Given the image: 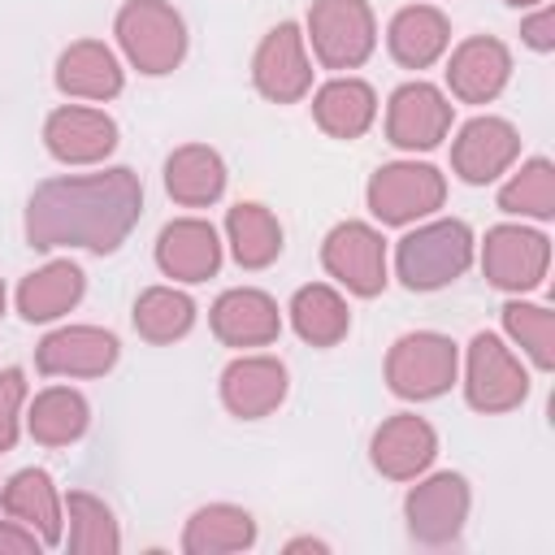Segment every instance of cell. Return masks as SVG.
Returning a JSON list of instances; mask_svg holds the SVG:
<instances>
[{"instance_id": "obj_3", "label": "cell", "mask_w": 555, "mask_h": 555, "mask_svg": "<svg viewBox=\"0 0 555 555\" xmlns=\"http://www.w3.org/2000/svg\"><path fill=\"white\" fill-rule=\"evenodd\" d=\"M330 264H334L343 278H351L356 291H377V282H382V251H377L373 234H364L360 225H347V230L334 234V243H330Z\"/></svg>"}, {"instance_id": "obj_17", "label": "cell", "mask_w": 555, "mask_h": 555, "mask_svg": "<svg viewBox=\"0 0 555 555\" xmlns=\"http://www.w3.org/2000/svg\"><path fill=\"white\" fill-rule=\"evenodd\" d=\"M9 507L22 516H39L48 538H56V520H52V499H48V477L43 473H22L9 490Z\"/></svg>"}, {"instance_id": "obj_13", "label": "cell", "mask_w": 555, "mask_h": 555, "mask_svg": "<svg viewBox=\"0 0 555 555\" xmlns=\"http://www.w3.org/2000/svg\"><path fill=\"white\" fill-rule=\"evenodd\" d=\"M321 117L334 126V130H343V134H356L364 121H369V91L364 87H356V82H338V87H330L325 95H321Z\"/></svg>"}, {"instance_id": "obj_2", "label": "cell", "mask_w": 555, "mask_h": 555, "mask_svg": "<svg viewBox=\"0 0 555 555\" xmlns=\"http://www.w3.org/2000/svg\"><path fill=\"white\" fill-rule=\"evenodd\" d=\"M438 199V182L434 169H386L373 182V208L386 221H399L408 212H425V204Z\"/></svg>"}, {"instance_id": "obj_1", "label": "cell", "mask_w": 555, "mask_h": 555, "mask_svg": "<svg viewBox=\"0 0 555 555\" xmlns=\"http://www.w3.org/2000/svg\"><path fill=\"white\" fill-rule=\"evenodd\" d=\"M464 260H468V234L455 221L403 238V251H399V264H403L408 286H438L451 273H460Z\"/></svg>"}, {"instance_id": "obj_5", "label": "cell", "mask_w": 555, "mask_h": 555, "mask_svg": "<svg viewBox=\"0 0 555 555\" xmlns=\"http://www.w3.org/2000/svg\"><path fill=\"white\" fill-rule=\"evenodd\" d=\"M82 291V273L74 264H52L48 273L30 278L26 291H22V308L30 321H43V317H56L65 304H74Z\"/></svg>"}, {"instance_id": "obj_6", "label": "cell", "mask_w": 555, "mask_h": 555, "mask_svg": "<svg viewBox=\"0 0 555 555\" xmlns=\"http://www.w3.org/2000/svg\"><path fill=\"white\" fill-rule=\"evenodd\" d=\"M403 360H412V369H395V377H399L395 386L403 395H429V390H438L447 382V369H451L447 343H438V338H412V343H403Z\"/></svg>"}, {"instance_id": "obj_20", "label": "cell", "mask_w": 555, "mask_h": 555, "mask_svg": "<svg viewBox=\"0 0 555 555\" xmlns=\"http://www.w3.org/2000/svg\"><path fill=\"white\" fill-rule=\"evenodd\" d=\"M4 546H35L30 538H22V533H13V529H0V551Z\"/></svg>"}, {"instance_id": "obj_18", "label": "cell", "mask_w": 555, "mask_h": 555, "mask_svg": "<svg viewBox=\"0 0 555 555\" xmlns=\"http://www.w3.org/2000/svg\"><path fill=\"white\" fill-rule=\"evenodd\" d=\"M82 429V403L74 395H48L35 416V434L43 438H69Z\"/></svg>"}, {"instance_id": "obj_19", "label": "cell", "mask_w": 555, "mask_h": 555, "mask_svg": "<svg viewBox=\"0 0 555 555\" xmlns=\"http://www.w3.org/2000/svg\"><path fill=\"white\" fill-rule=\"evenodd\" d=\"M17 395H22V377L9 369L0 377V447L13 442V403H17Z\"/></svg>"}, {"instance_id": "obj_15", "label": "cell", "mask_w": 555, "mask_h": 555, "mask_svg": "<svg viewBox=\"0 0 555 555\" xmlns=\"http://www.w3.org/2000/svg\"><path fill=\"white\" fill-rule=\"evenodd\" d=\"M65 87H87V91H113L117 87V69L108 61V52H95V48H78L74 56H65V74H61Z\"/></svg>"}, {"instance_id": "obj_12", "label": "cell", "mask_w": 555, "mask_h": 555, "mask_svg": "<svg viewBox=\"0 0 555 555\" xmlns=\"http://www.w3.org/2000/svg\"><path fill=\"white\" fill-rule=\"evenodd\" d=\"M438 43H442V26H438V17L434 13H403L399 17V26H395V52L403 56V61H429L434 52H438Z\"/></svg>"}, {"instance_id": "obj_7", "label": "cell", "mask_w": 555, "mask_h": 555, "mask_svg": "<svg viewBox=\"0 0 555 555\" xmlns=\"http://www.w3.org/2000/svg\"><path fill=\"white\" fill-rule=\"evenodd\" d=\"M438 126H442V108L429 87L399 91V100H395V139L399 143H434Z\"/></svg>"}, {"instance_id": "obj_16", "label": "cell", "mask_w": 555, "mask_h": 555, "mask_svg": "<svg viewBox=\"0 0 555 555\" xmlns=\"http://www.w3.org/2000/svg\"><path fill=\"white\" fill-rule=\"evenodd\" d=\"M139 325H143L147 334H156V338L182 334V330L191 325V304H186L182 295H165V291H156V295L143 299V308H139Z\"/></svg>"}, {"instance_id": "obj_9", "label": "cell", "mask_w": 555, "mask_h": 555, "mask_svg": "<svg viewBox=\"0 0 555 555\" xmlns=\"http://www.w3.org/2000/svg\"><path fill=\"white\" fill-rule=\"evenodd\" d=\"M425 460H429V429L425 425L399 421L377 438V464H386L395 473H403L412 464H425Z\"/></svg>"}, {"instance_id": "obj_8", "label": "cell", "mask_w": 555, "mask_h": 555, "mask_svg": "<svg viewBox=\"0 0 555 555\" xmlns=\"http://www.w3.org/2000/svg\"><path fill=\"white\" fill-rule=\"evenodd\" d=\"M217 330H221L225 338H238V343L269 338V334H273V308H269L260 295H251V291L225 295V299L217 304Z\"/></svg>"}, {"instance_id": "obj_11", "label": "cell", "mask_w": 555, "mask_h": 555, "mask_svg": "<svg viewBox=\"0 0 555 555\" xmlns=\"http://www.w3.org/2000/svg\"><path fill=\"white\" fill-rule=\"evenodd\" d=\"M230 225H234V238H238V256L247 264H260V260H269L278 251V230L269 225V217L256 204H238Z\"/></svg>"}, {"instance_id": "obj_10", "label": "cell", "mask_w": 555, "mask_h": 555, "mask_svg": "<svg viewBox=\"0 0 555 555\" xmlns=\"http://www.w3.org/2000/svg\"><path fill=\"white\" fill-rule=\"evenodd\" d=\"M69 134H74V143H65L61 156H95L100 147L113 143V126L100 121V117H91V113H61L52 121V143L56 139H69Z\"/></svg>"}, {"instance_id": "obj_4", "label": "cell", "mask_w": 555, "mask_h": 555, "mask_svg": "<svg viewBox=\"0 0 555 555\" xmlns=\"http://www.w3.org/2000/svg\"><path fill=\"white\" fill-rule=\"evenodd\" d=\"M160 260H165V269H173L182 278H204L217 264L212 230H204V225H173V230H165Z\"/></svg>"}, {"instance_id": "obj_14", "label": "cell", "mask_w": 555, "mask_h": 555, "mask_svg": "<svg viewBox=\"0 0 555 555\" xmlns=\"http://www.w3.org/2000/svg\"><path fill=\"white\" fill-rule=\"evenodd\" d=\"M295 317H299V330L317 343H330L343 330V308L330 291H304L295 299Z\"/></svg>"}]
</instances>
